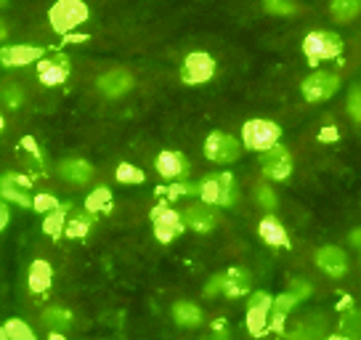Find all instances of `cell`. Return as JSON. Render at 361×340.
<instances>
[{
    "instance_id": "cell-1",
    "label": "cell",
    "mask_w": 361,
    "mask_h": 340,
    "mask_svg": "<svg viewBox=\"0 0 361 340\" xmlns=\"http://www.w3.org/2000/svg\"><path fill=\"white\" fill-rule=\"evenodd\" d=\"M90 19V8L82 0H59L51 6L48 11V22L59 35H72L80 24H85Z\"/></svg>"
},
{
    "instance_id": "cell-2",
    "label": "cell",
    "mask_w": 361,
    "mask_h": 340,
    "mask_svg": "<svg viewBox=\"0 0 361 340\" xmlns=\"http://www.w3.org/2000/svg\"><path fill=\"white\" fill-rule=\"evenodd\" d=\"M282 138V128L271 120H247L242 125V147L250 152H269L279 144Z\"/></svg>"
},
{
    "instance_id": "cell-3",
    "label": "cell",
    "mask_w": 361,
    "mask_h": 340,
    "mask_svg": "<svg viewBox=\"0 0 361 340\" xmlns=\"http://www.w3.org/2000/svg\"><path fill=\"white\" fill-rule=\"evenodd\" d=\"M303 54L308 56L311 67H316L322 59H335L343 54V40L340 35L327 32V30H316L303 37Z\"/></svg>"
},
{
    "instance_id": "cell-4",
    "label": "cell",
    "mask_w": 361,
    "mask_h": 340,
    "mask_svg": "<svg viewBox=\"0 0 361 340\" xmlns=\"http://www.w3.org/2000/svg\"><path fill=\"white\" fill-rule=\"evenodd\" d=\"M239 154H242V141H237L231 133L215 130L204 138V157L215 165H231L239 159Z\"/></svg>"
},
{
    "instance_id": "cell-5",
    "label": "cell",
    "mask_w": 361,
    "mask_h": 340,
    "mask_svg": "<svg viewBox=\"0 0 361 340\" xmlns=\"http://www.w3.org/2000/svg\"><path fill=\"white\" fill-rule=\"evenodd\" d=\"M152 226H154V237L159 239V242H173L176 237H180L183 234V218H180L178 210H173L170 205L159 202L152 207Z\"/></svg>"
},
{
    "instance_id": "cell-6",
    "label": "cell",
    "mask_w": 361,
    "mask_h": 340,
    "mask_svg": "<svg viewBox=\"0 0 361 340\" xmlns=\"http://www.w3.org/2000/svg\"><path fill=\"white\" fill-rule=\"evenodd\" d=\"M300 91H303L305 102H327V99H332L335 93L340 91V78L335 75V72H314V75H308V78L303 80V85H300Z\"/></svg>"
},
{
    "instance_id": "cell-7",
    "label": "cell",
    "mask_w": 361,
    "mask_h": 340,
    "mask_svg": "<svg viewBox=\"0 0 361 340\" xmlns=\"http://www.w3.org/2000/svg\"><path fill=\"white\" fill-rule=\"evenodd\" d=\"M32 181L24 173H3L0 176V200L3 202H13L19 207H32V197H30Z\"/></svg>"
},
{
    "instance_id": "cell-8",
    "label": "cell",
    "mask_w": 361,
    "mask_h": 340,
    "mask_svg": "<svg viewBox=\"0 0 361 340\" xmlns=\"http://www.w3.org/2000/svg\"><path fill=\"white\" fill-rule=\"evenodd\" d=\"M215 75V59L210 54L202 51H194L183 59V67H180V80L186 85H204L207 80H213Z\"/></svg>"
},
{
    "instance_id": "cell-9",
    "label": "cell",
    "mask_w": 361,
    "mask_h": 340,
    "mask_svg": "<svg viewBox=\"0 0 361 340\" xmlns=\"http://www.w3.org/2000/svg\"><path fill=\"white\" fill-rule=\"evenodd\" d=\"M260 168H263V176L269 181H287L290 173H293V154H290V149L276 144L274 149L263 152L260 154Z\"/></svg>"
},
{
    "instance_id": "cell-10",
    "label": "cell",
    "mask_w": 361,
    "mask_h": 340,
    "mask_svg": "<svg viewBox=\"0 0 361 340\" xmlns=\"http://www.w3.org/2000/svg\"><path fill=\"white\" fill-rule=\"evenodd\" d=\"M274 298L269 293H252L247 303V329L252 338H263L269 332V319Z\"/></svg>"
},
{
    "instance_id": "cell-11",
    "label": "cell",
    "mask_w": 361,
    "mask_h": 340,
    "mask_svg": "<svg viewBox=\"0 0 361 340\" xmlns=\"http://www.w3.org/2000/svg\"><path fill=\"white\" fill-rule=\"evenodd\" d=\"M69 78V59L67 56H43L37 61V80L43 83L45 88H59L64 85Z\"/></svg>"
},
{
    "instance_id": "cell-12",
    "label": "cell",
    "mask_w": 361,
    "mask_h": 340,
    "mask_svg": "<svg viewBox=\"0 0 361 340\" xmlns=\"http://www.w3.org/2000/svg\"><path fill=\"white\" fill-rule=\"evenodd\" d=\"M180 218H183V226L197 231V234H207V231H213V229L218 226V213H215V207H210V205H204V202L189 205V207L180 213Z\"/></svg>"
},
{
    "instance_id": "cell-13",
    "label": "cell",
    "mask_w": 361,
    "mask_h": 340,
    "mask_svg": "<svg viewBox=\"0 0 361 340\" xmlns=\"http://www.w3.org/2000/svg\"><path fill=\"white\" fill-rule=\"evenodd\" d=\"M316 266L322 272L332 277V279H340L348 272V255L343 248H335V245H324V248L316 250Z\"/></svg>"
},
{
    "instance_id": "cell-14",
    "label": "cell",
    "mask_w": 361,
    "mask_h": 340,
    "mask_svg": "<svg viewBox=\"0 0 361 340\" xmlns=\"http://www.w3.org/2000/svg\"><path fill=\"white\" fill-rule=\"evenodd\" d=\"M154 168L162 178H168V181H180V178H186L189 176V159L183 157L180 152L176 149H165V152H159L157 159H154Z\"/></svg>"
},
{
    "instance_id": "cell-15",
    "label": "cell",
    "mask_w": 361,
    "mask_h": 340,
    "mask_svg": "<svg viewBox=\"0 0 361 340\" xmlns=\"http://www.w3.org/2000/svg\"><path fill=\"white\" fill-rule=\"evenodd\" d=\"M43 56H45V51L37 46H3L0 48V64L8 69L37 64Z\"/></svg>"
},
{
    "instance_id": "cell-16",
    "label": "cell",
    "mask_w": 361,
    "mask_h": 340,
    "mask_svg": "<svg viewBox=\"0 0 361 340\" xmlns=\"http://www.w3.org/2000/svg\"><path fill=\"white\" fill-rule=\"evenodd\" d=\"M218 282H221V295H226V298H242V295L250 293L252 277H250L247 269L231 266L228 272L218 274Z\"/></svg>"
},
{
    "instance_id": "cell-17",
    "label": "cell",
    "mask_w": 361,
    "mask_h": 340,
    "mask_svg": "<svg viewBox=\"0 0 361 340\" xmlns=\"http://www.w3.org/2000/svg\"><path fill=\"white\" fill-rule=\"evenodd\" d=\"M99 91L104 96H109V99H120L125 93L133 88V75L128 72V69H109V72H104L102 78H99Z\"/></svg>"
},
{
    "instance_id": "cell-18",
    "label": "cell",
    "mask_w": 361,
    "mask_h": 340,
    "mask_svg": "<svg viewBox=\"0 0 361 340\" xmlns=\"http://www.w3.org/2000/svg\"><path fill=\"white\" fill-rule=\"evenodd\" d=\"M93 165H90L88 159H80V157H69V159H61L59 162V176L64 178V181L75 183V186H85V183L93 178Z\"/></svg>"
},
{
    "instance_id": "cell-19",
    "label": "cell",
    "mask_w": 361,
    "mask_h": 340,
    "mask_svg": "<svg viewBox=\"0 0 361 340\" xmlns=\"http://www.w3.org/2000/svg\"><path fill=\"white\" fill-rule=\"evenodd\" d=\"M260 239L271 245V248H290V237H287V229L279 224L276 216H263L258 224Z\"/></svg>"
},
{
    "instance_id": "cell-20",
    "label": "cell",
    "mask_w": 361,
    "mask_h": 340,
    "mask_svg": "<svg viewBox=\"0 0 361 340\" xmlns=\"http://www.w3.org/2000/svg\"><path fill=\"white\" fill-rule=\"evenodd\" d=\"M51 284H54V269H51V263L32 261L30 274H27V287H30V293L43 295L51 290Z\"/></svg>"
},
{
    "instance_id": "cell-21",
    "label": "cell",
    "mask_w": 361,
    "mask_h": 340,
    "mask_svg": "<svg viewBox=\"0 0 361 340\" xmlns=\"http://www.w3.org/2000/svg\"><path fill=\"white\" fill-rule=\"evenodd\" d=\"M173 319L178 327H200L202 324V308L197 303H189V300H178L173 306Z\"/></svg>"
},
{
    "instance_id": "cell-22",
    "label": "cell",
    "mask_w": 361,
    "mask_h": 340,
    "mask_svg": "<svg viewBox=\"0 0 361 340\" xmlns=\"http://www.w3.org/2000/svg\"><path fill=\"white\" fill-rule=\"evenodd\" d=\"M0 102H3V107H8V109H19V107H24V102H27V91L22 88V83L6 80V83L0 85Z\"/></svg>"
},
{
    "instance_id": "cell-23",
    "label": "cell",
    "mask_w": 361,
    "mask_h": 340,
    "mask_svg": "<svg viewBox=\"0 0 361 340\" xmlns=\"http://www.w3.org/2000/svg\"><path fill=\"white\" fill-rule=\"evenodd\" d=\"M290 340H324V322L322 319H305L290 332Z\"/></svg>"
},
{
    "instance_id": "cell-24",
    "label": "cell",
    "mask_w": 361,
    "mask_h": 340,
    "mask_svg": "<svg viewBox=\"0 0 361 340\" xmlns=\"http://www.w3.org/2000/svg\"><path fill=\"white\" fill-rule=\"evenodd\" d=\"M218 189H221V202H218V207H231L239 200L237 178L231 173H218Z\"/></svg>"
},
{
    "instance_id": "cell-25",
    "label": "cell",
    "mask_w": 361,
    "mask_h": 340,
    "mask_svg": "<svg viewBox=\"0 0 361 340\" xmlns=\"http://www.w3.org/2000/svg\"><path fill=\"white\" fill-rule=\"evenodd\" d=\"M90 226H93V216H88V213H75L72 218H67V226H64V237H69V239L88 237Z\"/></svg>"
},
{
    "instance_id": "cell-26",
    "label": "cell",
    "mask_w": 361,
    "mask_h": 340,
    "mask_svg": "<svg viewBox=\"0 0 361 340\" xmlns=\"http://www.w3.org/2000/svg\"><path fill=\"white\" fill-rule=\"evenodd\" d=\"M85 210H88V213H109V210H112V192H109L106 186L93 189V192L88 194V200H85Z\"/></svg>"
},
{
    "instance_id": "cell-27",
    "label": "cell",
    "mask_w": 361,
    "mask_h": 340,
    "mask_svg": "<svg viewBox=\"0 0 361 340\" xmlns=\"http://www.w3.org/2000/svg\"><path fill=\"white\" fill-rule=\"evenodd\" d=\"M67 210L69 205H61L56 213H51V216H45L43 221V231L48 234L51 239H59L64 237V226H67Z\"/></svg>"
},
{
    "instance_id": "cell-28",
    "label": "cell",
    "mask_w": 361,
    "mask_h": 340,
    "mask_svg": "<svg viewBox=\"0 0 361 340\" xmlns=\"http://www.w3.org/2000/svg\"><path fill=\"white\" fill-rule=\"evenodd\" d=\"M43 322L51 327V332H61V329H67L72 324V311L61 306H51L43 311Z\"/></svg>"
},
{
    "instance_id": "cell-29",
    "label": "cell",
    "mask_w": 361,
    "mask_h": 340,
    "mask_svg": "<svg viewBox=\"0 0 361 340\" xmlns=\"http://www.w3.org/2000/svg\"><path fill=\"white\" fill-rule=\"evenodd\" d=\"M329 11H332V16L340 19V22H348V19H353V16L361 13V3L359 0H335V3L329 6Z\"/></svg>"
},
{
    "instance_id": "cell-30",
    "label": "cell",
    "mask_w": 361,
    "mask_h": 340,
    "mask_svg": "<svg viewBox=\"0 0 361 340\" xmlns=\"http://www.w3.org/2000/svg\"><path fill=\"white\" fill-rule=\"evenodd\" d=\"M3 329H6L8 340H37L35 338L32 327H30L27 322H22V319H6Z\"/></svg>"
},
{
    "instance_id": "cell-31",
    "label": "cell",
    "mask_w": 361,
    "mask_h": 340,
    "mask_svg": "<svg viewBox=\"0 0 361 340\" xmlns=\"http://www.w3.org/2000/svg\"><path fill=\"white\" fill-rule=\"evenodd\" d=\"M200 197H202V202H204V205H210V207H218V202H221L218 176H207L204 181H200Z\"/></svg>"
},
{
    "instance_id": "cell-32",
    "label": "cell",
    "mask_w": 361,
    "mask_h": 340,
    "mask_svg": "<svg viewBox=\"0 0 361 340\" xmlns=\"http://www.w3.org/2000/svg\"><path fill=\"white\" fill-rule=\"evenodd\" d=\"M114 178L120 183H144L147 181V176H144V170L130 165V162H120L117 170H114Z\"/></svg>"
},
{
    "instance_id": "cell-33",
    "label": "cell",
    "mask_w": 361,
    "mask_h": 340,
    "mask_svg": "<svg viewBox=\"0 0 361 340\" xmlns=\"http://www.w3.org/2000/svg\"><path fill=\"white\" fill-rule=\"evenodd\" d=\"M255 200H258V205L269 216L276 210V205H279V197L271 189V183H258V186H255Z\"/></svg>"
},
{
    "instance_id": "cell-34",
    "label": "cell",
    "mask_w": 361,
    "mask_h": 340,
    "mask_svg": "<svg viewBox=\"0 0 361 340\" xmlns=\"http://www.w3.org/2000/svg\"><path fill=\"white\" fill-rule=\"evenodd\" d=\"M340 327H343V332H340V335L356 340L361 335V314L356 311V308H350L348 314H345V319H340Z\"/></svg>"
},
{
    "instance_id": "cell-35",
    "label": "cell",
    "mask_w": 361,
    "mask_h": 340,
    "mask_svg": "<svg viewBox=\"0 0 361 340\" xmlns=\"http://www.w3.org/2000/svg\"><path fill=\"white\" fill-rule=\"evenodd\" d=\"M32 207L35 213H43V216H51V213H56L59 207H61V202H59L54 194L48 192H40L37 197H32Z\"/></svg>"
},
{
    "instance_id": "cell-36",
    "label": "cell",
    "mask_w": 361,
    "mask_h": 340,
    "mask_svg": "<svg viewBox=\"0 0 361 340\" xmlns=\"http://www.w3.org/2000/svg\"><path fill=\"white\" fill-rule=\"evenodd\" d=\"M298 303H300V300H298L295 295L284 293V295H279V298H274L271 311H274V314H282V317H290V314H293V308L298 306Z\"/></svg>"
},
{
    "instance_id": "cell-37",
    "label": "cell",
    "mask_w": 361,
    "mask_h": 340,
    "mask_svg": "<svg viewBox=\"0 0 361 340\" xmlns=\"http://www.w3.org/2000/svg\"><path fill=\"white\" fill-rule=\"evenodd\" d=\"M348 117L353 123H361V85H353L348 93Z\"/></svg>"
},
{
    "instance_id": "cell-38",
    "label": "cell",
    "mask_w": 361,
    "mask_h": 340,
    "mask_svg": "<svg viewBox=\"0 0 361 340\" xmlns=\"http://www.w3.org/2000/svg\"><path fill=\"white\" fill-rule=\"evenodd\" d=\"M194 194H200V183H189V181H176L170 183L168 189V197H194Z\"/></svg>"
},
{
    "instance_id": "cell-39",
    "label": "cell",
    "mask_w": 361,
    "mask_h": 340,
    "mask_svg": "<svg viewBox=\"0 0 361 340\" xmlns=\"http://www.w3.org/2000/svg\"><path fill=\"white\" fill-rule=\"evenodd\" d=\"M287 293L295 295L298 300H303V298H308V295L314 293V287L305 282V279H298V277H295V279H290V290H287Z\"/></svg>"
},
{
    "instance_id": "cell-40",
    "label": "cell",
    "mask_w": 361,
    "mask_h": 340,
    "mask_svg": "<svg viewBox=\"0 0 361 340\" xmlns=\"http://www.w3.org/2000/svg\"><path fill=\"white\" fill-rule=\"evenodd\" d=\"M263 8H266L269 13H295L298 11L295 3H282V0H269V3H263Z\"/></svg>"
},
{
    "instance_id": "cell-41",
    "label": "cell",
    "mask_w": 361,
    "mask_h": 340,
    "mask_svg": "<svg viewBox=\"0 0 361 340\" xmlns=\"http://www.w3.org/2000/svg\"><path fill=\"white\" fill-rule=\"evenodd\" d=\"M22 154L37 159V162H43V154H40V149H37V144H35V138H30V136L22 141Z\"/></svg>"
},
{
    "instance_id": "cell-42",
    "label": "cell",
    "mask_w": 361,
    "mask_h": 340,
    "mask_svg": "<svg viewBox=\"0 0 361 340\" xmlns=\"http://www.w3.org/2000/svg\"><path fill=\"white\" fill-rule=\"evenodd\" d=\"M8 221H11V213H8V205L0 200V231L8 226Z\"/></svg>"
},
{
    "instance_id": "cell-43",
    "label": "cell",
    "mask_w": 361,
    "mask_h": 340,
    "mask_svg": "<svg viewBox=\"0 0 361 340\" xmlns=\"http://www.w3.org/2000/svg\"><path fill=\"white\" fill-rule=\"evenodd\" d=\"M348 242L356 250H361V229H353V231H350V234H348Z\"/></svg>"
},
{
    "instance_id": "cell-44",
    "label": "cell",
    "mask_w": 361,
    "mask_h": 340,
    "mask_svg": "<svg viewBox=\"0 0 361 340\" xmlns=\"http://www.w3.org/2000/svg\"><path fill=\"white\" fill-rule=\"evenodd\" d=\"M322 138H324V141H332V138H338V130H335V128H327V130H322Z\"/></svg>"
},
{
    "instance_id": "cell-45",
    "label": "cell",
    "mask_w": 361,
    "mask_h": 340,
    "mask_svg": "<svg viewBox=\"0 0 361 340\" xmlns=\"http://www.w3.org/2000/svg\"><path fill=\"white\" fill-rule=\"evenodd\" d=\"M202 340H228V332H210V335Z\"/></svg>"
},
{
    "instance_id": "cell-46",
    "label": "cell",
    "mask_w": 361,
    "mask_h": 340,
    "mask_svg": "<svg viewBox=\"0 0 361 340\" xmlns=\"http://www.w3.org/2000/svg\"><path fill=\"white\" fill-rule=\"evenodd\" d=\"M85 40V35H67L64 37V43H82Z\"/></svg>"
},
{
    "instance_id": "cell-47",
    "label": "cell",
    "mask_w": 361,
    "mask_h": 340,
    "mask_svg": "<svg viewBox=\"0 0 361 340\" xmlns=\"http://www.w3.org/2000/svg\"><path fill=\"white\" fill-rule=\"evenodd\" d=\"M6 35H8V27H6V22H3V19H0V40H3V37H6Z\"/></svg>"
},
{
    "instance_id": "cell-48",
    "label": "cell",
    "mask_w": 361,
    "mask_h": 340,
    "mask_svg": "<svg viewBox=\"0 0 361 340\" xmlns=\"http://www.w3.org/2000/svg\"><path fill=\"white\" fill-rule=\"evenodd\" d=\"M48 340H67V338H64L61 332H51V335H48Z\"/></svg>"
},
{
    "instance_id": "cell-49",
    "label": "cell",
    "mask_w": 361,
    "mask_h": 340,
    "mask_svg": "<svg viewBox=\"0 0 361 340\" xmlns=\"http://www.w3.org/2000/svg\"><path fill=\"white\" fill-rule=\"evenodd\" d=\"M324 340H350V338H345V335H327Z\"/></svg>"
},
{
    "instance_id": "cell-50",
    "label": "cell",
    "mask_w": 361,
    "mask_h": 340,
    "mask_svg": "<svg viewBox=\"0 0 361 340\" xmlns=\"http://www.w3.org/2000/svg\"><path fill=\"white\" fill-rule=\"evenodd\" d=\"M3 130H6V117L0 114V133H3Z\"/></svg>"
},
{
    "instance_id": "cell-51",
    "label": "cell",
    "mask_w": 361,
    "mask_h": 340,
    "mask_svg": "<svg viewBox=\"0 0 361 340\" xmlns=\"http://www.w3.org/2000/svg\"><path fill=\"white\" fill-rule=\"evenodd\" d=\"M0 340H8V335H6V329H3V324H0Z\"/></svg>"
}]
</instances>
